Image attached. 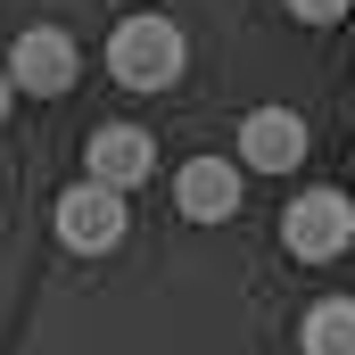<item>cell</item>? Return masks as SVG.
Instances as JSON below:
<instances>
[{
  "label": "cell",
  "instance_id": "obj_1",
  "mask_svg": "<svg viewBox=\"0 0 355 355\" xmlns=\"http://www.w3.org/2000/svg\"><path fill=\"white\" fill-rule=\"evenodd\" d=\"M107 75L124 91H141V99H157V91H174L190 75V42H182L174 17H124L116 33H107Z\"/></svg>",
  "mask_w": 355,
  "mask_h": 355
},
{
  "label": "cell",
  "instance_id": "obj_2",
  "mask_svg": "<svg viewBox=\"0 0 355 355\" xmlns=\"http://www.w3.org/2000/svg\"><path fill=\"white\" fill-rule=\"evenodd\" d=\"M281 248H289L297 265H339V257L355 248V198L331 190V182L297 190V198L281 207Z\"/></svg>",
  "mask_w": 355,
  "mask_h": 355
},
{
  "label": "cell",
  "instance_id": "obj_3",
  "mask_svg": "<svg viewBox=\"0 0 355 355\" xmlns=\"http://www.w3.org/2000/svg\"><path fill=\"white\" fill-rule=\"evenodd\" d=\"M8 75L25 99H67L75 75H83V50H75V33H58V25H25L17 42H8Z\"/></svg>",
  "mask_w": 355,
  "mask_h": 355
},
{
  "label": "cell",
  "instance_id": "obj_4",
  "mask_svg": "<svg viewBox=\"0 0 355 355\" xmlns=\"http://www.w3.org/2000/svg\"><path fill=\"white\" fill-rule=\"evenodd\" d=\"M58 240L75 248V257H107V248H124V190H107V182H75L67 198H58Z\"/></svg>",
  "mask_w": 355,
  "mask_h": 355
},
{
  "label": "cell",
  "instance_id": "obj_5",
  "mask_svg": "<svg viewBox=\"0 0 355 355\" xmlns=\"http://www.w3.org/2000/svg\"><path fill=\"white\" fill-rule=\"evenodd\" d=\"M83 174L107 182V190H141V182L157 174V132H141V124H99L83 141Z\"/></svg>",
  "mask_w": 355,
  "mask_h": 355
},
{
  "label": "cell",
  "instance_id": "obj_6",
  "mask_svg": "<svg viewBox=\"0 0 355 355\" xmlns=\"http://www.w3.org/2000/svg\"><path fill=\"white\" fill-rule=\"evenodd\" d=\"M240 166H248V174H289V166H306V116H297V107H248V116H240Z\"/></svg>",
  "mask_w": 355,
  "mask_h": 355
},
{
  "label": "cell",
  "instance_id": "obj_7",
  "mask_svg": "<svg viewBox=\"0 0 355 355\" xmlns=\"http://www.w3.org/2000/svg\"><path fill=\"white\" fill-rule=\"evenodd\" d=\"M240 174L248 166H232V157H190L174 174V207L190 223H232L240 215Z\"/></svg>",
  "mask_w": 355,
  "mask_h": 355
},
{
  "label": "cell",
  "instance_id": "obj_8",
  "mask_svg": "<svg viewBox=\"0 0 355 355\" xmlns=\"http://www.w3.org/2000/svg\"><path fill=\"white\" fill-rule=\"evenodd\" d=\"M297 347L306 355H355V297H314L306 322H297Z\"/></svg>",
  "mask_w": 355,
  "mask_h": 355
},
{
  "label": "cell",
  "instance_id": "obj_9",
  "mask_svg": "<svg viewBox=\"0 0 355 355\" xmlns=\"http://www.w3.org/2000/svg\"><path fill=\"white\" fill-rule=\"evenodd\" d=\"M281 8H289L297 25H339V17H347L355 0H281Z\"/></svg>",
  "mask_w": 355,
  "mask_h": 355
},
{
  "label": "cell",
  "instance_id": "obj_10",
  "mask_svg": "<svg viewBox=\"0 0 355 355\" xmlns=\"http://www.w3.org/2000/svg\"><path fill=\"white\" fill-rule=\"evenodd\" d=\"M8 99H17V75H8V58H0V116H8Z\"/></svg>",
  "mask_w": 355,
  "mask_h": 355
}]
</instances>
